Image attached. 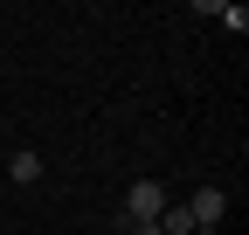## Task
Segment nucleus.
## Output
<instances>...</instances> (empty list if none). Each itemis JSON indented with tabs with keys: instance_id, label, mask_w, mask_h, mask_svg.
<instances>
[{
	"instance_id": "20e7f679",
	"label": "nucleus",
	"mask_w": 249,
	"mask_h": 235,
	"mask_svg": "<svg viewBox=\"0 0 249 235\" xmlns=\"http://www.w3.org/2000/svg\"><path fill=\"white\" fill-rule=\"evenodd\" d=\"M152 228H160V235H194V215H187V201H166Z\"/></svg>"
},
{
	"instance_id": "f257e3e1",
	"label": "nucleus",
	"mask_w": 249,
	"mask_h": 235,
	"mask_svg": "<svg viewBox=\"0 0 249 235\" xmlns=\"http://www.w3.org/2000/svg\"><path fill=\"white\" fill-rule=\"evenodd\" d=\"M166 187L160 180H139V187H124V228H132V221H160V208H166Z\"/></svg>"
},
{
	"instance_id": "39448f33",
	"label": "nucleus",
	"mask_w": 249,
	"mask_h": 235,
	"mask_svg": "<svg viewBox=\"0 0 249 235\" xmlns=\"http://www.w3.org/2000/svg\"><path fill=\"white\" fill-rule=\"evenodd\" d=\"M124 235H160V228H152V221H132V228H124Z\"/></svg>"
},
{
	"instance_id": "7ed1b4c3",
	"label": "nucleus",
	"mask_w": 249,
	"mask_h": 235,
	"mask_svg": "<svg viewBox=\"0 0 249 235\" xmlns=\"http://www.w3.org/2000/svg\"><path fill=\"white\" fill-rule=\"evenodd\" d=\"M7 180H14V187H35V180H42V152L14 145V152H7Z\"/></svg>"
},
{
	"instance_id": "f03ea898",
	"label": "nucleus",
	"mask_w": 249,
	"mask_h": 235,
	"mask_svg": "<svg viewBox=\"0 0 249 235\" xmlns=\"http://www.w3.org/2000/svg\"><path fill=\"white\" fill-rule=\"evenodd\" d=\"M187 215H194V235H208L214 221L229 215V194H222V187H194V201H187Z\"/></svg>"
}]
</instances>
